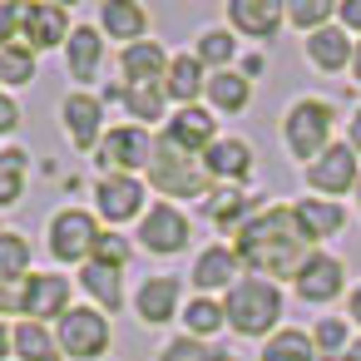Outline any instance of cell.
I'll return each instance as SVG.
<instances>
[{"mask_svg": "<svg viewBox=\"0 0 361 361\" xmlns=\"http://www.w3.org/2000/svg\"><path fill=\"white\" fill-rule=\"evenodd\" d=\"M238 262L252 267V277L262 282H282V277H302V267L312 262V238L302 233L292 208H257V218L238 233Z\"/></svg>", "mask_w": 361, "mask_h": 361, "instance_id": "1", "label": "cell"}, {"mask_svg": "<svg viewBox=\"0 0 361 361\" xmlns=\"http://www.w3.org/2000/svg\"><path fill=\"white\" fill-rule=\"evenodd\" d=\"M149 183H154L164 198H208V193L218 188V183L208 178L203 159H198V154H188V149H178L169 134H159V144H154Z\"/></svg>", "mask_w": 361, "mask_h": 361, "instance_id": "2", "label": "cell"}, {"mask_svg": "<svg viewBox=\"0 0 361 361\" xmlns=\"http://www.w3.org/2000/svg\"><path fill=\"white\" fill-rule=\"evenodd\" d=\"M223 317L238 336H267L282 317V287L262 277H238L223 297Z\"/></svg>", "mask_w": 361, "mask_h": 361, "instance_id": "3", "label": "cell"}, {"mask_svg": "<svg viewBox=\"0 0 361 361\" xmlns=\"http://www.w3.org/2000/svg\"><path fill=\"white\" fill-rule=\"evenodd\" d=\"M331 119H336V109L326 104V99H317V94H307V99H297L292 109H287V119H282V139H287V154L292 159H317V154H326V139H331Z\"/></svg>", "mask_w": 361, "mask_h": 361, "instance_id": "4", "label": "cell"}, {"mask_svg": "<svg viewBox=\"0 0 361 361\" xmlns=\"http://www.w3.org/2000/svg\"><path fill=\"white\" fill-rule=\"evenodd\" d=\"M60 351L75 356V361H94L109 351V317L99 307H70L60 317V331H55Z\"/></svg>", "mask_w": 361, "mask_h": 361, "instance_id": "5", "label": "cell"}, {"mask_svg": "<svg viewBox=\"0 0 361 361\" xmlns=\"http://www.w3.org/2000/svg\"><path fill=\"white\" fill-rule=\"evenodd\" d=\"M99 233H104V228L94 223V213H85V208H60V213L50 218V252H55L60 262H90Z\"/></svg>", "mask_w": 361, "mask_h": 361, "instance_id": "6", "label": "cell"}, {"mask_svg": "<svg viewBox=\"0 0 361 361\" xmlns=\"http://www.w3.org/2000/svg\"><path fill=\"white\" fill-rule=\"evenodd\" d=\"M188 238H193V228H188V213H183L178 203H154V208L139 218V243H144L154 257L183 252Z\"/></svg>", "mask_w": 361, "mask_h": 361, "instance_id": "7", "label": "cell"}, {"mask_svg": "<svg viewBox=\"0 0 361 361\" xmlns=\"http://www.w3.org/2000/svg\"><path fill=\"white\" fill-rule=\"evenodd\" d=\"M94 159H99L104 173H134V169H149V159H154V139H149V129L124 124V129H109V134L99 139Z\"/></svg>", "mask_w": 361, "mask_h": 361, "instance_id": "8", "label": "cell"}, {"mask_svg": "<svg viewBox=\"0 0 361 361\" xmlns=\"http://www.w3.org/2000/svg\"><path fill=\"white\" fill-rule=\"evenodd\" d=\"M70 11L65 6H50V0H40V6H20V45H30L35 55L40 50H55V45H70Z\"/></svg>", "mask_w": 361, "mask_h": 361, "instance_id": "9", "label": "cell"}, {"mask_svg": "<svg viewBox=\"0 0 361 361\" xmlns=\"http://www.w3.org/2000/svg\"><path fill=\"white\" fill-rule=\"evenodd\" d=\"M94 208H99L104 223L119 228V223L149 213V208H144V183H139L134 173H104V178L94 183Z\"/></svg>", "mask_w": 361, "mask_h": 361, "instance_id": "10", "label": "cell"}, {"mask_svg": "<svg viewBox=\"0 0 361 361\" xmlns=\"http://www.w3.org/2000/svg\"><path fill=\"white\" fill-rule=\"evenodd\" d=\"M307 183L317 188V193H326V198H336V193H351L361 178H356V149L351 144H326V154H317L312 164H307Z\"/></svg>", "mask_w": 361, "mask_h": 361, "instance_id": "11", "label": "cell"}, {"mask_svg": "<svg viewBox=\"0 0 361 361\" xmlns=\"http://www.w3.org/2000/svg\"><path fill=\"white\" fill-rule=\"evenodd\" d=\"M60 119H65V134H70L75 149H99V139L109 134V129H104V99H94V94H85V90L65 94Z\"/></svg>", "mask_w": 361, "mask_h": 361, "instance_id": "12", "label": "cell"}, {"mask_svg": "<svg viewBox=\"0 0 361 361\" xmlns=\"http://www.w3.org/2000/svg\"><path fill=\"white\" fill-rule=\"evenodd\" d=\"M341 292H346V267H341V257L312 252V262H307L302 277H297V297L312 302V307H326V302H336Z\"/></svg>", "mask_w": 361, "mask_h": 361, "instance_id": "13", "label": "cell"}, {"mask_svg": "<svg viewBox=\"0 0 361 361\" xmlns=\"http://www.w3.org/2000/svg\"><path fill=\"white\" fill-rule=\"evenodd\" d=\"M65 312H70V277H60V272L25 277V322L45 326V317H65Z\"/></svg>", "mask_w": 361, "mask_h": 361, "instance_id": "14", "label": "cell"}, {"mask_svg": "<svg viewBox=\"0 0 361 361\" xmlns=\"http://www.w3.org/2000/svg\"><path fill=\"white\" fill-rule=\"evenodd\" d=\"M164 134H169V139H173L178 149L198 154V159H203V154H208V149H213V144L223 139V134H218V119H213L208 109H198V104L178 109V114L169 119V129H164Z\"/></svg>", "mask_w": 361, "mask_h": 361, "instance_id": "15", "label": "cell"}, {"mask_svg": "<svg viewBox=\"0 0 361 361\" xmlns=\"http://www.w3.org/2000/svg\"><path fill=\"white\" fill-rule=\"evenodd\" d=\"M228 20H233L238 35L267 40V35H277V25L287 20V6H277V0H228Z\"/></svg>", "mask_w": 361, "mask_h": 361, "instance_id": "16", "label": "cell"}, {"mask_svg": "<svg viewBox=\"0 0 361 361\" xmlns=\"http://www.w3.org/2000/svg\"><path fill=\"white\" fill-rule=\"evenodd\" d=\"M119 70H124V85H129V90H139V85H164L169 55H164L159 40H139V45H124Z\"/></svg>", "mask_w": 361, "mask_h": 361, "instance_id": "17", "label": "cell"}, {"mask_svg": "<svg viewBox=\"0 0 361 361\" xmlns=\"http://www.w3.org/2000/svg\"><path fill=\"white\" fill-rule=\"evenodd\" d=\"M203 169H208V178L213 183H243L247 173H252V144L247 139H218L208 154H203Z\"/></svg>", "mask_w": 361, "mask_h": 361, "instance_id": "18", "label": "cell"}, {"mask_svg": "<svg viewBox=\"0 0 361 361\" xmlns=\"http://www.w3.org/2000/svg\"><path fill=\"white\" fill-rule=\"evenodd\" d=\"M203 213H208L213 228H223V233H233V238L257 218V208H252V198H247L243 188H213V193L203 198Z\"/></svg>", "mask_w": 361, "mask_h": 361, "instance_id": "19", "label": "cell"}, {"mask_svg": "<svg viewBox=\"0 0 361 361\" xmlns=\"http://www.w3.org/2000/svg\"><path fill=\"white\" fill-rule=\"evenodd\" d=\"M134 312H139V322H149V326L173 322V317H178V277H149V282L139 287V297H134Z\"/></svg>", "mask_w": 361, "mask_h": 361, "instance_id": "20", "label": "cell"}, {"mask_svg": "<svg viewBox=\"0 0 361 361\" xmlns=\"http://www.w3.org/2000/svg\"><path fill=\"white\" fill-rule=\"evenodd\" d=\"M193 287L198 292H218V287H233L238 282V252L233 247H223V243H213V247H203L198 252V262H193Z\"/></svg>", "mask_w": 361, "mask_h": 361, "instance_id": "21", "label": "cell"}, {"mask_svg": "<svg viewBox=\"0 0 361 361\" xmlns=\"http://www.w3.org/2000/svg\"><path fill=\"white\" fill-rule=\"evenodd\" d=\"M99 30L109 40H124V45H139L149 35V11L134 6V0H109V6L99 11Z\"/></svg>", "mask_w": 361, "mask_h": 361, "instance_id": "22", "label": "cell"}, {"mask_svg": "<svg viewBox=\"0 0 361 361\" xmlns=\"http://www.w3.org/2000/svg\"><path fill=\"white\" fill-rule=\"evenodd\" d=\"M351 35L341 30V25H326V30H317V35H307V60L322 70V75H336V70H346L351 65Z\"/></svg>", "mask_w": 361, "mask_h": 361, "instance_id": "23", "label": "cell"}, {"mask_svg": "<svg viewBox=\"0 0 361 361\" xmlns=\"http://www.w3.org/2000/svg\"><path fill=\"white\" fill-rule=\"evenodd\" d=\"M99 60H104V35H99L94 25H80V30L70 35V45H65L70 75H75L80 85H90V80L99 75Z\"/></svg>", "mask_w": 361, "mask_h": 361, "instance_id": "24", "label": "cell"}, {"mask_svg": "<svg viewBox=\"0 0 361 361\" xmlns=\"http://www.w3.org/2000/svg\"><path fill=\"white\" fill-rule=\"evenodd\" d=\"M198 90H208V75H203L198 55H193V50H188V55H173V60H169V75H164V94L188 109V104L198 99Z\"/></svg>", "mask_w": 361, "mask_h": 361, "instance_id": "25", "label": "cell"}, {"mask_svg": "<svg viewBox=\"0 0 361 361\" xmlns=\"http://www.w3.org/2000/svg\"><path fill=\"white\" fill-rule=\"evenodd\" d=\"M297 223H302V233L317 243V238H331V233H341L346 228V208L336 203V198H302L297 208Z\"/></svg>", "mask_w": 361, "mask_h": 361, "instance_id": "26", "label": "cell"}, {"mask_svg": "<svg viewBox=\"0 0 361 361\" xmlns=\"http://www.w3.org/2000/svg\"><path fill=\"white\" fill-rule=\"evenodd\" d=\"M208 104H213L218 114H243V109L252 104V80H243V70H238V75H233V70L208 75Z\"/></svg>", "mask_w": 361, "mask_h": 361, "instance_id": "27", "label": "cell"}, {"mask_svg": "<svg viewBox=\"0 0 361 361\" xmlns=\"http://www.w3.org/2000/svg\"><path fill=\"white\" fill-rule=\"evenodd\" d=\"M80 287L104 307V312H119L124 307V277H119V267H99V262H85V272H80Z\"/></svg>", "mask_w": 361, "mask_h": 361, "instance_id": "28", "label": "cell"}, {"mask_svg": "<svg viewBox=\"0 0 361 361\" xmlns=\"http://www.w3.org/2000/svg\"><path fill=\"white\" fill-rule=\"evenodd\" d=\"M11 341H16V356H20V361H60V341H55L50 326H40V322H20V326L11 331Z\"/></svg>", "mask_w": 361, "mask_h": 361, "instance_id": "29", "label": "cell"}, {"mask_svg": "<svg viewBox=\"0 0 361 361\" xmlns=\"http://www.w3.org/2000/svg\"><path fill=\"white\" fill-rule=\"evenodd\" d=\"M262 361H317V346H312V336H307V331H297V326H282L277 336H267V346H262Z\"/></svg>", "mask_w": 361, "mask_h": 361, "instance_id": "30", "label": "cell"}, {"mask_svg": "<svg viewBox=\"0 0 361 361\" xmlns=\"http://www.w3.org/2000/svg\"><path fill=\"white\" fill-rule=\"evenodd\" d=\"M25 169H30V154L25 149H6V154H0V208H16L20 203Z\"/></svg>", "mask_w": 361, "mask_h": 361, "instance_id": "31", "label": "cell"}, {"mask_svg": "<svg viewBox=\"0 0 361 361\" xmlns=\"http://www.w3.org/2000/svg\"><path fill=\"white\" fill-rule=\"evenodd\" d=\"M183 326H188V336H193V341H208L218 326H228L223 302H213V297H193V302L183 307Z\"/></svg>", "mask_w": 361, "mask_h": 361, "instance_id": "32", "label": "cell"}, {"mask_svg": "<svg viewBox=\"0 0 361 361\" xmlns=\"http://www.w3.org/2000/svg\"><path fill=\"white\" fill-rule=\"evenodd\" d=\"M164 104H169L164 85H139V90L124 85V109L139 119V129H144V124H159V119H164Z\"/></svg>", "mask_w": 361, "mask_h": 361, "instance_id": "33", "label": "cell"}, {"mask_svg": "<svg viewBox=\"0 0 361 361\" xmlns=\"http://www.w3.org/2000/svg\"><path fill=\"white\" fill-rule=\"evenodd\" d=\"M25 272H30V243L20 233H0V287L25 282Z\"/></svg>", "mask_w": 361, "mask_h": 361, "instance_id": "34", "label": "cell"}, {"mask_svg": "<svg viewBox=\"0 0 361 361\" xmlns=\"http://www.w3.org/2000/svg\"><path fill=\"white\" fill-rule=\"evenodd\" d=\"M35 80V50L30 45H6L0 50V85H30Z\"/></svg>", "mask_w": 361, "mask_h": 361, "instance_id": "35", "label": "cell"}, {"mask_svg": "<svg viewBox=\"0 0 361 361\" xmlns=\"http://www.w3.org/2000/svg\"><path fill=\"white\" fill-rule=\"evenodd\" d=\"M331 16H336L331 0H292V6H287V20H292L297 30H307V35L326 30V20H331Z\"/></svg>", "mask_w": 361, "mask_h": 361, "instance_id": "36", "label": "cell"}, {"mask_svg": "<svg viewBox=\"0 0 361 361\" xmlns=\"http://www.w3.org/2000/svg\"><path fill=\"white\" fill-rule=\"evenodd\" d=\"M159 361H238L233 351H223V346H208V341H193V336H178V341H169L164 346V356Z\"/></svg>", "mask_w": 361, "mask_h": 361, "instance_id": "37", "label": "cell"}, {"mask_svg": "<svg viewBox=\"0 0 361 361\" xmlns=\"http://www.w3.org/2000/svg\"><path fill=\"white\" fill-rule=\"evenodd\" d=\"M346 341H351V326H346L341 317H322V322H317V331H312L317 356H331V361L346 351Z\"/></svg>", "mask_w": 361, "mask_h": 361, "instance_id": "38", "label": "cell"}, {"mask_svg": "<svg viewBox=\"0 0 361 361\" xmlns=\"http://www.w3.org/2000/svg\"><path fill=\"white\" fill-rule=\"evenodd\" d=\"M193 55H198V65H218V70H223V65L238 55V40H233L228 30H203Z\"/></svg>", "mask_w": 361, "mask_h": 361, "instance_id": "39", "label": "cell"}, {"mask_svg": "<svg viewBox=\"0 0 361 361\" xmlns=\"http://www.w3.org/2000/svg\"><path fill=\"white\" fill-rule=\"evenodd\" d=\"M90 262H99V267H119V272H124V262H129V238H119L114 228H109V233H99V243H94Z\"/></svg>", "mask_w": 361, "mask_h": 361, "instance_id": "40", "label": "cell"}, {"mask_svg": "<svg viewBox=\"0 0 361 361\" xmlns=\"http://www.w3.org/2000/svg\"><path fill=\"white\" fill-rule=\"evenodd\" d=\"M6 45H20V6L0 0V50Z\"/></svg>", "mask_w": 361, "mask_h": 361, "instance_id": "41", "label": "cell"}, {"mask_svg": "<svg viewBox=\"0 0 361 361\" xmlns=\"http://www.w3.org/2000/svg\"><path fill=\"white\" fill-rule=\"evenodd\" d=\"M11 312L25 317V282H6V287H0V317H11Z\"/></svg>", "mask_w": 361, "mask_h": 361, "instance_id": "42", "label": "cell"}, {"mask_svg": "<svg viewBox=\"0 0 361 361\" xmlns=\"http://www.w3.org/2000/svg\"><path fill=\"white\" fill-rule=\"evenodd\" d=\"M336 20H341V30H356V40H361V0H341Z\"/></svg>", "mask_w": 361, "mask_h": 361, "instance_id": "43", "label": "cell"}, {"mask_svg": "<svg viewBox=\"0 0 361 361\" xmlns=\"http://www.w3.org/2000/svg\"><path fill=\"white\" fill-rule=\"evenodd\" d=\"M20 129V104L11 94H0V134H16Z\"/></svg>", "mask_w": 361, "mask_h": 361, "instance_id": "44", "label": "cell"}, {"mask_svg": "<svg viewBox=\"0 0 361 361\" xmlns=\"http://www.w3.org/2000/svg\"><path fill=\"white\" fill-rule=\"evenodd\" d=\"M346 134H351V149H356V154H361V109H356V114H351V124H346Z\"/></svg>", "mask_w": 361, "mask_h": 361, "instance_id": "45", "label": "cell"}, {"mask_svg": "<svg viewBox=\"0 0 361 361\" xmlns=\"http://www.w3.org/2000/svg\"><path fill=\"white\" fill-rule=\"evenodd\" d=\"M252 75H262V55H247L243 60V80H252Z\"/></svg>", "mask_w": 361, "mask_h": 361, "instance_id": "46", "label": "cell"}, {"mask_svg": "<svg viewBox=\"0 0 361 361\" xmlns=\"http://www.w3.org/2000/svg\"><path fill=\"white\" fill-rule=\"evenodd\" d=\"M11 351H16V341H11V331H6V326H0V361H6Z\"/></svg>", "mask_w": 361, "mask_h": 361, "instance_id": "47", "label": "cell"}, {"mask_svg": "<svg viewBox=\"0 0 361 361\" xmlns=\"http://www.w3.org/2000/svg\"><path fill=\"white\" fill-rule=\"evenodd\" d=\"M336 361H361V341H356V346H346V351H341Z\"/></svg>", "mask_w": 361, "mask_h": 361, "instance_id": "48", "label": "cell"}, {"mask_svg": "<svg viewBox=\"0 0 361 361\" xmlns=\"http://www.w3.org/2000/svg\"><path fill=\"white\" fill-rule=\"evenodd\" d=\"M351 317H356V326H361V287L351 292Z\"/></svg>", "mask_w": 361, "mask_h": 361, "instance_id": "49", "label": "cell"}, {"mask_svg": "<svg viewBox=\"0 0 361 361\" xmlns=\"http://www.w3.org/2000/svg\"><path fill=\"white\" fill-rule=\"evenodd\" d=\"M351 75H356V85H361V40H356V55H351Z\"/></svg>", "mask_w": 361, "mask_h": 361, "instance_id": "50", "label": "cell"}, {"mask_svg": "<svg viewBox=\"0 0 361 361\" xmlns=\"http://www.w3.org/2000/svg\"><path fill=\"white\" fill-rule=\"evenodd\" d=\"M356 208H361V183H356Z\"/></svg>", "mask_w": 361, "mask_h": 361, "instance_id": "51", "label": "cell"}]
</instances>
